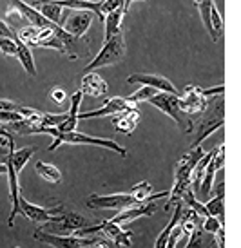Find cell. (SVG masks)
<instances>
[{
	"label": "cell",
	"mask_w": 241,
	"mask_h": 248,
	"mask_svg": "<svg viewBox=\"0 0 241 248\" xmlns=\"http://www.w3.org/2000/svg\"><path fill=\"white\" fill-rule=\"evenodd\" d=\"M36 134H49V136H55V141L48 147L49 152L56 151L60 145L67 143V145H95V147L111 149V151L118 152L120 156H127V151H125L122 145H118L114 140L95 138V136H89V134H83V132H78V131L58 132L56 127H42V125L36 129Z\"/></svg>",
	"instance_id": "cell-1"
},
{
	"label": "cell",
	"mask_w": 241,
	"mask_h": 248,
	"mask_svg": "<svg viewBox=\"0 0 241 248\" xmlns=\"http://www.w3.org/2000/svg\"><path fill=\"white\" fill-rule=\"evenodd\" d=\"M125 55V40L122 31L116 33L114 36H111L109 40H103V47L100 49L93 60H91L85 67H83V73H91V71H96L100 67H107V65H112V63L120 62Z\"/></svg>",
	"instance_id": "cell-2"
},
{
	"label": "cell",
	"mask_w": 241,
	"mask_h": 248,
	"mask_svg": "<svg viewBox=\"0 0 241 248\" xmlns=\"http://www.w3.org/2000/svg\"><path fill=\"white\" fill-rule=\"evenodd\" d=\"M33 237L38 243H44V245L53 248H87L100 241L98 237H78V235H73V234L71 235L53 234V232H49L46 228H36Z\"/></svg>",
	"instance_id": "cell-3"
},
{
	"label": "cell",
	"mask_w": 241,
	"mask_h": 248,
	"mask_svg": "<svg viewBox=\"0 0 241 248\" xmlns=\"http://www.w3.org/2000/svg\"><path fill=\"white\" fill-rule=\"evenodd\" d=\"M149 104L154 105L156 109H160L163 114L174 120L176 125L183 132H187V127H189V122H185V114L179 109V94H171V93H156L154 96L149 100Z\"/></svg>",
	"instance_id": "cell-4"
},
{
	"label": "cell",
	"mask_w": 241,
	"mask_h": 248,
	"mask_svg": "<svg viewBox=\"0 0 241 248\" xmlns=\"http://www.w3.org/2000/svg\"><path fill=\"white\" fill-rule=\"evenodd\" d=\"M18 210L22 216H26L29 221L44 225V223H56L60 219V216L64 214L62 205H56V207H36L33 203H29L24 196L20 194V200H18Z\"/></svg>",
	"instance_id": "cell-5"
},
{
	"label": "cell",
	"mask_w": 241,
	"mask_h": 248,
	"mask_svg": "<svg viewBox=\"0 0 241 248\" xmlns=\"http://www.w3.org/2000/svg\"><path fill=\"white\" fill-rule=\"evenodd\" d=\"M85 205L93 210H122V208L138 205L131 194H93L87 198Z\"/></svg>",
	"instance_id": "cell-6"
},
{
	"label": "cell",
	"mask_w": 241,
	"mask_h": 248,
	"mask_svg": "<svg viewBox=\"0 0 241 248\" xmlns=\"http://www.w3.org/2000/svg\"><path fill=\"white\" fill-rule=\"evenodd\" d=\"M207 105H209V98L203 94L201 87H196V85H187L183 94L179 96V109L191 118L200 116L207 109Z\"/></svg>",
	"instance_id": "cell-7"
},
{
	"label": "cell",
	"mask_w": 241,
	"mask_h": 248,
	"mask_svg": "<svg viewBox=\"0 0 241 248\" xmlns=\"http://www.w3.org/2000/svg\"><path fill=\"white\" fill-rule=\"evenodd\" d=\"M69 11L71 13H69V16L64 18L62 28L67 31L69 35L75 36V38H82L89 31L95 15L91 13V11H80V9H69Z\"/></svg>",
	"instance_id": "cell-8"
},
{
	"label": "cell",
	"mask_w": 241,
	"mask_h": 248,
	"mask_svg": "<svg viewBox=\"0 0 241 248\" xmlns=\"http://www.w3.org/2000/svg\"><path fill=\"white\" fill-rule=\"evenodd\" d=\"M156 212V201H144V203H138V205H132V207L122 208L120 212L111 217L109 221L116 223L120 227L124 225H129L132 221H136L138 217H149V216H154Z\"/></svg>",
	"instance_id": "cell-9"
},
{
	"label": "cell",
	"mask_w": 241,
	"mask_h": 248,
	"mask_svg": "<svg viewBox=\"0 0 241 248\" xmlns=\"http://www.w3.org/2000/svg\"><path fill=\"white\" fill-rule=\"evenodd\" d=\"M129 107H132V105L129 104L125 98L114 96V98L105 100L100 109L89 110V112H83V114H78V120H91V118L112 116V114H116V112H122V110L129 109Z\"/></svg>",
	"instance_id": "cell-10"
},
{
	"label": "cell",
	"mask_w": 241,
	"mask_h": 248,
	"mask_svg": "<svg viewBox=\"0 0 241 248\" xmlns=\"http://www.w3.org/2000/svg\"><path fill=\"white\" fill-rule=\"evenodd\" d=\"M129 83H140V85H147V87H152L156 91H161V93H171V94H179L178 89L174 87V83L171 80H167L163 76L158 75H131L127 78Z\"/></svg>",
	"instance_id": "cell-11"
},
{
	"label": "cell",
	"mask_w": 241,
	"mask_h": 248,
	"mask_svg": "<svg viewBox=\"0 0 241 248\" xmlns=\"http://www.w3.org/2000/svg\"><path fill=\"white\" fill-rule=\"evenodd\" d=\"M82 94H87L91 98H102L109 93V85L103 80L102 76L98 75L96 71H91V73H85L82 78Z\"/></svg>",
	"instance_id": "cell-12"
},
{
	"label": "cell",
	"mask_w": 241,
	"mask_h": 248,
	"mask_svg": "<svg viewBox=\"0 0 241 248\" xmlns=\"http://www.w3.org/2000/svg\"><path fill=\"white\" fill-rule=\"evenodd\" d=\"M138 124H140V110L136 109V105L112 114V125L116 127L118 132H124L127 136H131L132 131L138 127Z\"/></svg>",
	"instance_id": "cell-13"
},
{
	"label": "cell",
	"mask_w": 241,
	"mask_h": 248,
	"mask_svg": "<svg viewBox=\"0 0 241 248\" xmlns=\"http://www.w3.org/2000/svg\"><path fill=\"white\" fill-rule=\"evenodd\" d=\"M55 4H58L64 9H80V11H91L93 15H96L98 20L103 22L102 15V2L100 0H53Z\"/></svg>",
	"instance_id": "cell-14"
},
{
	"label": "cell",
	"mask_w": 241,
	"mask_h": 248,
	"mask_svg": "<svg viewBox=\"0 0 241 248\" xmlns=\"http://www.w3.org/2000/svg\"><path fill=\"white\" fill-rule=\"evenodd\" d=\"M31 6L48 20L55 22L58 26H62L64 22V7H60L58 4H55L53 0H34Z\"/></svg>",
	"instance_id": "cell-15"
},
{
	"label": "cell",
	"mask_w": 241,
	"mask_h": 248,
	"mask_svg": "<svg viewBox=\"0 0 241 248\" xmlns=\"http://www.w3.org/2000/svg\"><path fill=\"white\" fill-rule=\"evenodd\" d=\"M136 200V203H144V201H158L161 198H167L169 196V190H163V192H154V188L151 186L149 181H140L132 186V190L129 192Z\"/></svg>",
	"instance_id": "cell-16"
},
{
	"label": "cell",
	"mask_w": 241,
	"mask_h": 248,
	"mask_svg": "<svg viewBox=\"0 0 241 248\" xmlns=\"http://www.w3.org/2000/svg\"><path fill=\"white\" fill-rule=\"evenodd\" d=\"M56 223H60L58 232H75V230H80V228L91 227L87 217H83V216H80V214L76 212H67V214L64 212Z\"/></svg>",
	"instance_id": "cell-17"
},
{
	"label": "cell",
	"mask_w": 241,
	"mask_h": 248,
	"mask_svg": "<svg viewBox=\"0 0 241 248\" xmlns=\"http://www.w3.org/2000/svg\"><path fill=\"white\" fill-rule=\"evenodd\" d=\"M15 42H16V58H18V62L22 63V67L26 73H29L31 76H36V65H34V58L31 55V49L29 46H26L22 40H18L16 36H15Z\"/></svg>",
	"instance_id": "cell-18"
},
{
	"label": "cell",
	"mask_w": 241,
	"mask_h": 248,
	"mask_svg": "<svg viewBox=\"0 0 241 248\" xmlns=\"http://www.w3.org/2000/svg\"><path fill=\"white\" fill-rule=\"evenodd\" d=\"M124 9H114L111 13L105 15L103 18V28H105V40H109L111 36H114L116 33L122 31V20H124Z\"/></svg>",
	"instance_id": "cell-19"
},
{
	"label": "cell",
	"mask_w": 241,
	"mask_h": 248,
	"mask_svg": "<svg viewBox=\"0 0 241 248\" xmlns=\"http://www.w3.org/2000/svg\"><path fill=\"white\" fill-rule=\"evenodd\" d=\"M181 212H183V203L179 201V203H176V208H174V212H172V217L171 221H169V225H167L161 232H160V235L156 237V243H154V248H165L167 247V241H169V235H171L172 228L176 227L179 223V217H181Z\"/></svg>",
	"instance_id": "cell-20"
},
{
	"label": "cell",
	"mask_w": 241,
	"mask_h": 248,
	"mask_svg": "<svg viewBox=\"0 0 241 248\" xmlns=\"http://www.w3.org/2000/svg\"><path fill=\"white\" fill-rule=\"evenodd\" d=\"M34 154V149L31 147H26V149H18V151H15L13 145H9V159H11V165H13L15 172L20 174L22 169L28 165V161L33 158Z\"/></svg>",
	"instance_id": "cell-21"
},
{
	"label": "cell",
	"mask_w": 241,
	"mask_h": 248,
	"mask_svg": "<svg viewBox=\"0 0 241 248\" xmlns=\"http://www.w3.org/2000/svg\"><path fill=\"white\" fill-rule=\"evenodd\" d=\"M36 172L40 176L42 179H46L49 183H60L62 181V172H60V169L55 167L53 163H46V161H36Z\"/></svg>",
	"instance_id": "cell-22"
},
{
	"label": "cell",
	"mask_w": 241,
	"mask_h": 248,
	"mask_svg": "<svg viewBox=\"0 0 241 248\" xmlns=\"http://www.w3.org/2000/svg\"><path fill=\"white\" fill-rule=\"evenodd\" d=\"M214 154V151H212ZM216 172H218V169H216V165L212 163V158H210V161H209V165H207L205 169V174H203V178H201V183H200V188H201V196L203 198H210V192H212V181H214V176H216Z\"/></svg>",
	"instance_id": "cell-23"
},
{
	"label": "cell",
	"mask_w": 241,
	"mask_h": 248,
	"mask_svg": "<svg viewBox=\"0 0 241 248\" xmlns=\"http://www.w3.org/2000/svg\"><path fill=\"white\" fill-rule=\"evenodd\" d=\"M207 208L209 216H214L223 223L225 221V198H220V196H214L210 200H207V203H203Z\"/></svg>",
	"instance_id": "cell-24"
},
{
	"label": "cell",
	"mask_w": 241,
	"mask_h": 248,
	"mask_svg": "<svg viewBox=\"0 0 241 248\" xmlns=\"http://www.w3.org/2000/svg\"><path fill=\"white\" fill-rule=\"evenodd\" d=\"M6 24L9 26V28L13 29V33L15 31H18L20 28H24V26H28L29 22L28 18L24 16V15L18 11V9H15V7H9L7 9V13H6Z\"/></svg>",
	"instance_id": "cell-25"
},
{
	"label": "cell",
	"mask_w": 241,
	"mask_h": 248,
	"mask_svg": "<svg viewBox=\"0 0 241 248\" xmlns=\"http://www.w3.org/2000/svg\"><path fill=\"white\" fill-rule=\"evenodd\" d=\"M212 4H214V0H200V4H198V9H200L203 26H205V29L209 31V35H210L212 42H218V40H216V36H214L212 26H210V6H212Z\"/></svg>",
	"instance_id": "cell-26"
},
{
	"label": "cell",
	"mask_w": 241,
	"mask_h": 248,
	"mask_svg": "<svg viewBox=\"0 0 241 248\" xmlns=\"http://www.w3.org/2000/svg\"><path fill=\"white\" fill-rule=\"evenodd\" d=\"M156 93H160V91L152 89V87H147V85H142L136 93H132L131 96H127L125 100H127L131 105H136V104H140V102H149Z\"/></svg>",
	"instance_id": "cell-27"
},
{
	"label": "cell",
	"mask_w": 241,
	"mask_h": 248,
	"mask_svg": "<svg viewBox=\"0 0 241 248\" xmlns=\"http://www.w3.org/2000/svg\"><path fill=\"white\" fill-rule=\"evenodd\" d=\"M34 47H44V49H56V51H60L65 55V47H64V44L60 42V38L56 35H51L48 38H42V40L34 42Z\"/></svg>",
	"instance_id": "cell-28"
},
{
	"label": "cell",
	"mask_w": 241,
	"mask_h": 248,
	"mask_svg": "<svg viewBox=\"0 0 241 248\" xmlns=\"http://www.w3.org/2000/svg\"><path fill=\"white\" fill-rule=\"evenodd\" d=\"M187 237H189V239H187L185 248H201V243H203V230H201L200 225L196 228H193Z\"/></svg>",
	"instance_id": "cell-29"
},
{
	"label": "cell",
	"mask_w": 241,
	"mask_h": 248,
	"mask_svg": "<svg viewBox=\"0 0 241 248\" xmlns=\"http://www.w3.org/2000/svg\"><path fill=\"white\" fill-rule=\"evenodd\" d=\"M203 225H201V230L203 232H209V234H216L220 228H223V223H221L218 217H214V216H207V217H203Z\"/></svg>",
	"instance_id": "cell-30"
},
{
	"label": "cell",
	"mask_w": 241,
	"mask_h": 248,
	"mask_svg": "<svg viewBox=\"0 0 241 248\" xmlns=\"http://www.w3.org/2000/svg\"><path fill=\"white\" fill-rule=\"evenodd\" d=\"M0 51L6 56L16 55V42H15V38H2L0 36Z\"/></svg>",
	"instance_id": "cell-31"
},
{
	"label": "cell",
	"mask_w": 241,
	"mask_h": 248,
	"mask_svg": "<svg viewBox=\"0 0 241 248\" xmlns=\"http://www.w3.org/2000/svg\"><path fill=\"white\" fill-rule=\"evenodd\" d=\"M49 98H51L55 104L62 105V104H65L67 94H65V91H64L62 87H53V89H51V93H49Z\"/></svg>",
	"instance_id": "cell-32"
},
{
	"label": "cell",
	"mask_w": 241,
	"mask_h": 248,
	"mask_svg": "<svg viewBox=\"0 0 241 248\" xmlns=\"http://www.w3.org/2000/svg\"><path fill=\"white\" fill-rule=\"evenodd\" d=\"M11 143H13L11 132H7L6 127L0 125V147H7V145H11Z\"/></svg>",
	"instance_id": "cell-33"
},
{
	"label": "cell",
	"mask_w": 241,
	"mask_h": 248,
	"mask_svg": "<svg viewBox=\"0 0 241 248\" xmlns=\"http://www.w3.org/2000/svg\"><path fill=\"white\" fill-rule=\"evenodd\" d=\"M0 36L2 38H15L13 29L6 24V20H0Z\"/></svg>",
	"instance_id": "cell-34"
},
{
	"label": "cell",
	"mask_w": 241,
	"mask_h": 248,
	"mask_svg": "<svg viewBox=\"0 0 241 248\" xmlns=\"http://www.w3.org/2000/svg\"><path fill=\"white\" fill-rule=\"evenodd\" d=\"M214 237H216L218 248H225V228H220V230L214 234Z\"/></svg>",
	"instance_id": "cell-35"
},
{
	"label": "cell",
	"mask_w": 241,
	"mask_h": 248,
	"mask_svg": "<svg viewBox=\"0 0 241 248\" xmlns=\"http://www.w3.org/2000/svg\"><path fill=\"white\" fill-rule=\"evenodd\" d=\"M216 196L225 198V181H223V178H220V183H218V186H216Z\"/></svg>",
	"instance_id": "cell-36"
},
{
	"label": "cell",
	"mask_w": 241,
	"mask_h": 248,
	"mask_svg": "<svg viewBox=\"0 0 241 248\" xmlns=\"http://www.w3.org/2000/svg\"><path fill=\"white\" fill-rule=\"evenodd\" d=\"M11 145H13V143H11ZM7 152H9V145H7V147H0V159L6 158Z\"/></svg>",
	"instance_id": "cell-37"
},
{
	"label": "cell",
	"mask_w": 241,
	"mask_h": 248,
	"mask_svg": "<svg viewBox=\"0 0 241 248\" xmlns=\"http://www.w3.org/2000/svg\"><path fill=\"white\" fill-rule=\"evenodd\" d=\"M111 245L109 243H105V241H98L96 245H93V248H109Z\"/></svg>",
	"instance_id": "cell-38"
},
{
	"label": "cell",
	"mask_w": 241,
	"mask_h": 248,
	"mask_svg": "<svg viewBox=\"0 0 241 248\" xmlns=\"http://www.w3.org/2000/svg\"><path fill=\"white\" fill-rule=\"evenodd\" d=\"M132 2H134V0H124V7H122V9H124V13L129 11V7H131Z\"/></svg>",
	"instance_id": "cell-39"
},
{
	"label": "cell",
	"mask_w": 241,
	"mask_h": 248,
	"mask_svg": "<svg viewBox=\"0 0 241 248\" xmlns=\"http://www.w3.org/2000/svg\"><path fill=\"white\" fill-rule=\"evenodd\" d=\"M0 174H6V163L0 161Z\"/></svg>",
	"instance_id": "cell-40"
},
{
	"label": "cell",
	"mask_w": 241,
	"mask_h": 248,
	"mask_svg": "<svg viewBox=\"0 0 241 248\" xmlns=\"http://www.w3.org/2000/svg\"><path fill=\"white\" fill-rule=\"evenodd\" d=\"M194 4H196V6H198V4H200V0H193Z\"/></svg>",
	"instance_id": "cell-41"
},
{
	"label": "cell",
	"mask_w": 241,
	"mask_h": 248,
	"mask_svg": "<svg viewBox=\"0 0 241 248\" xmlns=\"http://www.w3.org/2000/svg\"><path fill=\"white\" fill-rule=\"evenodd\" d=\"M13 248H20V247H13Z\"/></svg>",
	"instance_id": "cell-42"
}]
</instances>
